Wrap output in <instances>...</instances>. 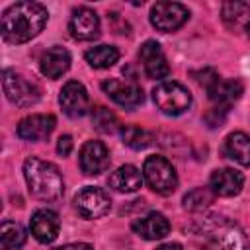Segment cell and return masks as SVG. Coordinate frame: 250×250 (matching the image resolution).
I'll return each mask as SVG.
<instances>
[{
	"mask_svg": "<svg viewBox=\"0 0 250 250\" xmlns=\"http://www.w3.org/2000/svg\"><path fill=\"white\" fill-rule=\"evenodd\" d=\"M246 31H248V37H250V21L246 23Z\"/></svg>",
	"mask_w": 250,
	"mask_h": 250,
	"instance_id": "cell-33",
	"label": "cell"
},
{
	"mask_svg": "<svg viewBox=\"0 0 250 250\" xmlns=\"http://www.w3.org/2000/svg\"><path fill=\"white\" fill-rule=\"evenodd\" d=\"M156 250H182V246H180V244H176V242H168V244L158 246Z\"/></svg>",
	"mask_w": 250,
	"mask_h": 250,
	"instance_id": "cell-32",
	"label": "cell"
},
{
	"mask_svg": "<svg viewBox=\"0 0 250 250\" xmlns=\"http://www.w3.org/2000/svg\"><path fill=\"white\" fill-rule=\"evenodd\" d=\"M133 230L146 240H160L170 232V223L162 213H146L133 223Z\"/></svg>",
	"mask_w": 250,
	"mask_h": 250,
	"instance_id": "cell-18",
	"label": "cell"
},
{
	"mask_svg": "<svg viewBox=\"0 0 250 250\" xmlns=\"http://www.w3.org/2000/svg\"><path fill=\"white\" fill-rule=\"evenodd\" d=\"M244 92V86L238 78H229V80H219L207 94L217 105H227L230 107L232 102H236Z\"/></svg>",
	"mask_w": 250,
	"mask_h": 250,
	"instance_id": "cell-21",
	"label": "cell"
},
{
	"mask_svg": "<svg viewBox=\"0 0 250 250\" xmlns=\"http://www.w3.org/2000/svg\"><path fill=\"white\" fill-rule=\"evenodd\" d=\"M29 229H31V234L39 240V242H53L59 234V229H61V221H59V215L51 209H39L31 215V221H29Z\"/></svg>",
	"mask_w": 250,
	"mask_h": 250,
	"instance_id": "cell-15",
	"label": "cell"
},
{
	"mask_svg": "<svg viewBox=\"0 0 250 250\" xmlns=\"http://www.w3.org/2000/svg\"><path fill=\"white\" fill-rule=\"evenodd\" d=\"M92 123L100 133H113L119 129V121L115 113L104 105H96L92 109Z\"/></svg>",
	"mask_w": 250,
	"mask_h": 250,
	"instance_id": "cell-27",
	"label": "cell"
},
{
	"mask_svg": "<svg viewBox=\"0 0 250 250\" xmlns=\"http://www.w3.org/2000/svg\"><path fill=\"white\" fill-rule=\"evenodd\" d=\"M23 176L31 195L43 201L59 199L64 191V182L59 168L47 160L31 156L23 162Z\"/></svg>",
	"mask_w": 250,
	"mask_h": 250,
	"instance_id": "cell-2",
	"label": "cell"
},
{
	"mask_svg": "<svg viewBox=\"0 0 250 250\" xmlns=\"http://www.w3.org/2000/svg\"><path fill=\"white\" fill-rule=\"evenodd\" d=\"M74 207L84 219H100L109 213L111 209V199L109 195L94 186H88L80 189L74 197Z\"/></svg>",
	"mask_w": 250,
	"mask_h": 250,
	"instance_id": "cell-8",
	"label": "cell"
},
{
	"mask_svg": "<svg viewBox=\"0 0 250 250\" xmlns=\"http://www.w3.org/2000/svg\"><path fill=\"white\" fill-rule=\"evenodd\" d=\"M55 123H57V119L51 113L49 115L33 113V115L23 117L18 123V135L23 141H43L53 133Z\"/></svg>",
	"mask_w": 250,
	"mask_h": 250,
	"instance_id": "cell-14",
	"label": "cell"
},
{
	"mask_svg": "<svg viewBox=\"0 0 250 250\" xmlns=\"http://www.w3.org/2000/svg\"><path fill=\"white\" fill-rule=\"evenodd\" d=\"M47 8L39 2H16L2 14L0 31L8 43H25L39 35L47 23Z\"/></svg>",
	"mask_w": 250,
	"mask_h": 250,
	"instance_id": "cell-1",
	"label": "cell"
},
{
	"mask_svg": "<svg viewBox=\"0 0 250 250\" xmlns=\"http://www.w3.org/2000/svg\"><path fill=\"white\" fill-rule=\"evenodd\" d=\"M201 250H250L244 230L227 217L211 215L201 225Z\"/></svg>",
	"mask_w": 250,
	"mask_h": 250,
	"instance_id": "cell-3",
	"label": "cell"
},
{
	"mask_svg": "<svg viewBox=\"0 0 250 250\" xmlns=\"http://www.w3.org/2000/svg\"><path fill=\"white\" fill-rule=\"evenodd\" d=\"M188 8L178 2H156L150 8V23L164 33L176 31L188 21Z\"/></svg>",
	"mask_w": 250,
	"mask_h": 250,
	"instance_id": "cell-7",
	"label": "cell"
},
{
	"mask_svg": "<svg viewBox=\"0 0 250 250\" xmlns=\"http://www.w3.org/2000/svg\"><path fill=\"white\" fill-rule=\"evenodd\" d=\"M139 57H141V62H143L145 72H146L148 78L160 80V78L168 76V72H170L168 61H166V55H164L162 47L156 41H145L141 45Z\"/></svg>",
	"mask_w": 250,
	"mask_h": 250,
	"instance_id": "cell-13",
	"label": "cell"
},
{
	"mask_svg": "<svg viewBox=\"0 0 250 250\" xmlns=\"http://www.w3.org/2000/svg\"><path fill=\"white\" fill-rule=\"evenodd\" d=\"M104 92L119 105H125V107H137L143 104L145 100V94H143V88L137 84V82H131V80H117V78H109L102 84Z\"/></svg>",
	"mask_w": 250,
	"mask_h": 250,
	"instance_id": "cell-10",
	"label": "cell"
},
{
	"mask_svg": "<svg viewBox=\"0 0 250 250\" xmlns=\"http://www.w3.org/2000/svg\"><path fill=\"white\" fill-rule=\"evenodd\" d=\"M143 176L150 189L162 195L172 193L178 186V174L164 156H148L143 164Z\"/></svg>",
	"mask_w": 250,
	"mask_h": 250,
	"instance_id": "cell-5",
	"label": "cell"
},
{
	"mask_svg": "<svg viewBox=\"0 0 250 250\" xmlns=\"http://www.w3.org/2000/svg\"><path fill=\"white\" fill-rule=\"evenodd\" d=\"M143 172L139 168H135L133 164H125L119 166L111 176H109V186L115 191H123V193H131L137 191L143 186Z\"/></svg>",
	"mask_w": 250,
	"mask_h": 250,
	"instance_id": "cell-19",
	"label": "cell"
},
{
	"mask_svg": "<svg viewBox=\"0 0 250 250\" xmlns=\"http://www.w3.org/2000/svg\"><path fill=\"white\" fill-rule=\"evenodd\" d=\"M225 154L240 166H250V137L242 131H234L225 139Z\"/></svg>",
	"mask_w": 250,
	"mask_h": 250,
	"instance_id": "cell-20",
	"label": "cell"
},
{
	"mask_svg": "<svg viewBox=\"0 0 250 250\" xmlns=\"http://www.w3.org/2000/svg\"><path fill=\"white\" fill-rule=\"evenodd\" d=\"M2 88L6 98L18 107H29L39 100V88L33 82H29L25 76L10 68H6L2 74Z\"/></svg>",
	"mask_w": 250,
	"mask_h": 250,
	"instance_id": "cell-6",
	"label": "cell"
},
{
	"mask_svg": "<svg viewBox=\"0 0 250 250\" xmlns=\"http://www.w3.org/2000/svg\"><path fill=\"white\" fill-rule=\"evenodd\" d=\"M213 189L211 188H193L184 195V207L188 211H203L213 203Z\"/></svg>",
	"mask_w": 250,
	"mask_h": 250,
	"instance_id": "cell-26",
	"label": "cell"
},
{
	"mask_svg": "<svg viewBox=\"0 0 250 250\" xmlns=\"http://www.w3.org/2000/svg\"><path fill=\"white\" fill-rule=\"evenodd\" d=\"M121 139H123V143L127 146H131L135 150L146 148L152 143V135L146 129L137 127V125H125V127H121Z\"/></svg>",
	"mask_w": 250,
	"mask_h": 250,
	"instance_id": "cell-24",
	"label": "cell"
},
{
	"mask_svg": "<svg viewBox=\"0 0 250 250\" xmlns=\"http://www.w3.org/2000/svg\"><path fill=\"white\" fill-rule=\"evenodd\" d=\"M223 20L229 25H240V23H248L250 21V4L246 2H225L223 10H221Z\"/></svg>",
	"mask_w": 250,
	"mask_h": 250,
	"instance_id": "cell-25",
	"label": "cell"
},
{
	"mask_svg": "<svg viewBox=\"0 0 250 250\" xmlns=\"http://www.w3.org/2000/svg\"><path fill=\"white\" fill-rule=\"evenodd\" d=\"M70 150H72V137H70V135H62V137H59L57 152L62 154V156H66V154H70Z\"/></svg>",
	"mask_w": 250,
	"mask_h": 250,
	"instance_id": "cell-30",
	"label": "cell"
},
{
	"mask_svg": "<svg viewBox=\"0 0 250 250\" xmlns=\"http://www.w3.org/2000/svg\"><path fill=\"white\" fill-rule=\"evenodd\" d=\"M80 168L88 176H96L107 170L109 166V150L100 141H86L80 148Z\"/></svg>",
	"mask_w": 250,
	"mask_h": 250,
	"instance_id": "cell-11",
	"label": "cell"
},
{
	"mask_svg": "<svg viewBox=\"0 0 250 250\" xmlns=\"http://www.w3.org/2000/svg\"><path fill=\"white\" fill-rule=\"evenodd\" d=\"M68 29H70V35L78 41H92L100 35V18L94 10L82 6V8H76L70 16V21H68Z\"/></svg>",
	"mask_w": 250,
	"mask_h": 250,
	"instance_id": "cell-12",
	"label": "cell"
},
{
	"mask_svg": "<svg viewBox=\"0 0 250 250\" xmlns=\"http://www.w3.org/2000/svg\"><path fill=\"white\" fill-rule=\"evenodd\" d=\"M152 100L156 107L166 115H180L191 105V94L188 88L174 80L160 82L152 90Z\"/></svg>",
	"mask_w": 250,
	"mask_h": 250,
	"instance_id": "cell-4",
	"label": "cell"
},
{
	"mask_svg": "<svg viewBox=\"0 0 250 250\" xmlns=\"http://www.w3.org/2000/svg\"><path fill=\"white\" fill-rule=\"evenodd\" d=\"M55 250H94L90 244L86 242H74V244H64V246H59Z\"/></svg>",
	"mask_w": 250,
	"mask_h": 250,
	"instance_id": "cell-31",
	"label": "cell"
},
{
	"mask_svg": "<svg viewBox=\"0 0 250 250\" xmlns=\"http://www.w3.org/2000/svg\"><path fill=\"white\" fill-rule=\"evenodd\" d=\"M86 62L94 68H109L117 62L119 59V51L111 45H98L86 51Z\"/></svg>",
	"mask_w": 250,
	"mask_h": 250,
	"instance_id": "cell-22",
	"label": "cell"
},
{
	"mask_svg": "<svg viewBox=\"0 0 250 250\" xmlns=\"http://www.w3.org/2000/svg\"><path fill=\"white\" fill-rule=\"evenodd\" d=\"M25 242V230L20 223L4 221L0 225V248L2 250H16L23 246Z\"/></svg>",
	"mask_w": 250,
	"mask_h": 250,
	"instance_id": "cell-23",
	"label": "cell"
},
{
	"mask_svg": "<svg viewBox=\"0 0 250 250\" xmlns=\"http://www.w3.org/2000/svg\"><path fill=\"white\" fill-rule=\"evenodd\" d=\"M227 113H229V107L227 105H215V107H211L207 111L205 121H207L209 127H221L225 123V119H227Z\"/></svg>",
	"mask_w": 250,
	"mask_h": 250,
	"instance_id": "cell-28",
	"label": "cell"
},
{
	"mask_svg": "<svg viewBox=\"0 0 250 250\" xmlns=\"http://www.w3.org/2000/svg\"><path fill=\"white\" fill-rule=\"evenodd\" d=\"M68 66H70V53L61 45L47 49L39 59V68L47 78L62 76L68 70Z\"/></svg>",
	"mask_w": 250,
	"mask_h": 250,
	"instance_id": "cell-17",
	"label": "cell"
},
{
	"mask_svg": "<svg viewBox=\"0 0 250 250\" xmlns=\"http://www.w3.org/2000/svg\"><path fill=\"white\" fill-rule=\"evenodd\" d=\"M195 76H197L195 80H197V82H199L207 92H209V90H211V88L221 80V78H219V74H217L213 68H203V70H199Z\"/></svg>",
	"mask_w": 250,
	"mask_h": 250,
	"instance_id": "cell-29",
	"label": "cell"
},
{
	"mask_svg": "<svg viewBox=\"0 0 250 250\" xmlns=\"http://www.w3.org/2000/svg\"><path fill=\"white\" fill-rule=\"evenodd\" d=\"M242 186H244V176L234 168L215 170L209 178V188L213 189L215 195H221V197H232L240 193Z\"/></svg>",
	"mask_w": 250,
	"mask_h": 250,
	"instance_id": "cell-16",
	"label": "cell"
},
{
	"mask_svg": "<svg viewBox=\"0 0 250 250\" xmlns=\"http://www.w3.org/2000/svg\"><path fill=\"white\" fill-rule=\"evenodd\" d=\"M59 104L62 107V111L68 115V117H82L88 113L90 109V98H88V92L86 88L76 82V80H70L62 86L61 94H59Z\"/></svg>",
	"mask_w": 250,
	"mask_h": 250,
	"instance_id": "cell-9",
	"label": "cell"
}]
</instances>
